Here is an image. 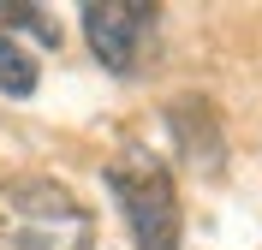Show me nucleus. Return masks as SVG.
I'll return each mask as SVG.
<instances>
[{
  "instance_id": "nucleus-1",
  "label": "nucleus",
  "mask_w": 262,
  "mask_h": 250,
  "mask_svg": "<svg viewBox=\"0 0 262 250\" xmlns=\"http://www.w3.org/2000/svg\"><path fill=\"white\" fill-rule=\"evenodd\" d=\"M0 250H96V220L54 179H6L0 185Z\"/></svg>"
},
{
  "instance_id": "nucleus-2",
  "label": "nucleus",
  "mask_w": 262,
  "mask_h": 250,
  "mask_svg": "<svg viewBox=\"0 0 262 250\" xmlns=\"http://www.w3.org/2000/svg\"><path fill=\"white\" fill-rule=\"evenodd\" d=\"M107 191L119 197V215H125L137 250H179V197H173V179L167 167L149 149H119L107 161Z\"/></svg>"
},
{
  "instance_id": "nucleus-5",
  "label": "nucleus",
  "mask_w": 262,
  "mask_h": 250,
  "mask_svg": "<svg viewBox=\"0 0 262 250\" xmlns=\"http://www.w3.org/2000/svg\"><path fill=\"white\" fill-rule=\"evenodd\" d=\"M36 89V54L18 42V36H0V96H30Z\"/></svg>"
},
{
  "instance_id": "nucleus-4",
  "label": "nucleus",
  "mask_w": 262,
  "mask_h": 250,
  "mask_svg": "<svg viewBox=\"0 0 262 250\" xmlns=\"http://www.w3.org/2000/svg\"><path fill=\"white\" fill-rule=\"evenodd\" d=\"M167 125H173V143H179V155L196 167V173H221V131H214L209 101L179 96L173 107H167Z\"/></svg>"
},
{
  "instance_id": "nucleus-3",
  "label": "nucleus",
  "mask_w": 262,
  "mask_h": 250,
  "mask_svg": "<svg viewBox=\"0 0 262 250\" xmlns=\"http://www.w3.org/2000/svg\"><path fill=\"white\" fill-rule=\"evenodd\" d=\"M83 36H90V48L107 72L131 78L161 36V6L155 0H90L83 6Z\"/></svg>"
}]
</instances>
